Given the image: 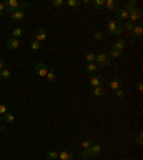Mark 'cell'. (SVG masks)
Here are the masks:
<instances>
[{"label":"cell","mask_w":143,"mask_h":160,"mask_svg":"<svg viewBox=\"0 0 143 160\" xmlns=\"http://www.w3.org/2000/svg\"><path fill=\"white\" fill-rule=\"evenodd\" d=\"M3 3L6 4V12H10V13H13L14 10L24 9V7L30 6L29 3H26V2H17V0H6Z\"/></svg>","instance_id":"1"},{"label":"cell","mask_w":143,"mask_h":160,"mask_svg":"<svg viewBox=\"0 0 143 160\" xmlns=\"http://www.w3.org/2000/svg\"><path fill=\"white\" fill-rule=\"evenodd\" d=\"M107 30H109L110 34L113 36H119V34L123 33V24H119L116 20H109L107 22Z\"/></svg>","instance_id":"2"},{"label":"cell","mask_w":143,"mask_h":160,"mask_svg":"<svg viewBox=\"0 0 143 160\" xmlns=\"http://www.w3.org/2000/svg\"><path fill=\"white\" fill-rule=\"evenodd\" d=\"M110 57L107 56V53H100L96 56V59H94V63H96L97 67H106L110 64Z\"/></svg>","instance_id":"3"},{"label":"cell","mask_w":143,"mask_h":160,"mask_svg":"<svg viewBox=\"0 0 143 160\" xmlns=\"http://www.w3.org/2000/svg\"><path fill=\"white\" fill-rule=\"evenodd\" d=\"M47 66L43 63V62H39V63L34 66V72H36V74L37 76H40V77H46V74H47Z\"/></svg>","instance_id":"4"},{"label":"cell","mask_w":143,"mask_h":160,"mask_svg":"<svg viewBox=\"0 0 143 160\" xmlns=\"http://www.w3.org/2000/svg\"><path fill=\"white\" fill-rule=\"evenodd\" d=\"M130 33H132V34H130V39L133 40V42H135V40H139L140 37H142V33H143V26H142L140 23L136 24V26L133 27V30H132Z\"/></svg>","instance_id":"5"},{"label":"cell","mask_w":143,"mask_h":160,"mask_svg":"<svg viewBox=\"0 0 143 160\" xmlns=\"http://www.w3.org/2000/svg\"><path fill=\"white\" fill-rule=\"evenodd\" d=\"M115 14H116V22H123V20L129 19V12L126 9H116L115 10Z\"/></svg>","instance_id":"6"},{"label":"cell","mask_w":143,"mask_h":160,"mask_svg":"<svg viewBox=\"0 0 143 160\" xmlns=\"http://www.w3.org/2000/svg\"><path fill=\"white\" fill-rule=\"evenodd\" d=\"M23 17H26V10H23V9L14 10L13 13H10V19L13 20V22H17V20H22Z\"/></svg>","instance_id":"7"},{"label":"cell","mask_w":143,"mask_h":160,"mask_svg":"<svg viewBox=\"0 0 143 160\" xmlns=\"http://www.w3.org/2000/svg\"><path fill=\"white\" fill-rule=\"evenodd\" d=\"M47 37V33H46V30L43 29V27H39L36 32V34H34V40H37V42H44Z\"/></svg>","instance_id":"8"},{"label":"cell","mask_w":143,"mask_h":160,"mask_svg":"<svg viewBox=\"0 0 143 160\" xmlns=\"http://www.w3.org/2000/svg\"><path fill=\"white\" fill-rule=\"evenodd\" d=\"M142 19V12H140L139 9H135L132 10V12H129V20L130 22H137V20Z\"/></svg>","instance_id":"9"},{"label":"cell","mask_w":143,"mask_h":160,"mask_svg":"<svg viewBox=\"0 0 143 160\" xmlns=\"http://www.w3.org/2000/svg\"><path fill=\"white\" fill-rule=\"evenodd\" d=\"M6 47L9 50H16V49H19L20 47V42H19V39H9L6 42Z\"/></svg>","instance_id":"10"},{"label":"cell","mask_w":143,"mask_h":160,"mask_svg":"<svg viewBox=\"0 0 143 160\" xmlns=\"http://www.w3.org/2000/svg\"><path fill=\"white\" fill-rule=\"evenodd\" d=\"M102 83H103V79L100 76H92L89 79V84L93 87H100L102 86Z\"/></svg>","instance_id":"11"},{"label":"cell","mask_w":143,"mask_h":160,"mask_svg":"<svg viewBox=\"0 0 143 160\" xmlns=\"http://www.w3.org/2000/svg\"><path fill=\"white\" fill-rule=\"evenodd\" d=\"M59 160H72L73 159V153L72 152H67V150H62V152H59V157H57Z\"/></svg>","instance_id":"12"},{"label":"cell","mask_w":143,"mask_h":160,"mask_svg":"<svg viewBox=\"0 0 143 160\" xmlns=\"http://www.w3.org/2000/svg\"><path fill=\"white\" fill-rule=\"evenodd\" d=\"M126 47V42L122 39L116 40L113 44H112V49H116V50H120V52H123V49Z\"/></svg>","instance_id":"13"},{"label":"cell","mask_w":143,"mask_h":160,"mask_svg":"<svg viewBox=\"0 0 143 160\" xmlns=\"http://www.w3.org/2000/svg\"><path fill=\"white\" fill-rule=\"evenodd\" d=\"M120 86H122V80L119 79V77H113V79L110 80V87H112V90H119Z\"/></svg>","instance_id":"14"},{"label":"cell","mask_w":143,"mask_h":160,"mask_svg":"<svg viewBox=\"0 0 143 160\" xmlns=\"http://www.w3.org/2000/svg\"><path fill=\"white\" fill-rule=\"evenodd\" d=\"M90 152H92L93 157H97L102 153V146H100V144H92V146H90Z\"/></svg>","instance_id":"15"},{"label":"cell","mask_w":143,"mask_h":160,"mask_svg":"<svg viewBox=\"0 0 143 160\" xmlns=\"http://www.w3.org/2000/svg\"><path fill=\"white\" fill-rule=\"evenodd\" d=\"M12 39H19V37H22L24 34V32H23V29H20V27H16V29H13L12 30Z\"/></svg>","instance_id":"16"},{"label":"cell","mask_w":143,"mask_h":160,"mask_svg":"<svg viewBox=\"0 0 143 160\" xmlns=\"http://www.w3.org/2000/svg\"><path fill=\"white\" fill-rule=\"evenodd\" d=\"M107 56H109L110 59H119V57H122V52H120V50H116V49H110Z\"/></svg>","instance_id":"17"},{"label":"cell","mask_w":143,"mask_h":160,"mask_svg":"<svg viewBox=\"0 0 143 160\" xmlns=\"http://www.w3.org/2000/svg\"><path fill=\"white\" fill-rule=\"evenodd\" d=\"M2 117H3L4 123H13V122H14V114L10 113V112H6V113H4Z\"/></svg>","instance_id":"18"},{"label":"cell","mask_w":143,"mask_h":160,"mask_svg":"<svg viewBox=\"0 0 143 160\" xmlns=\"http://www.w3.org/2000/svg\"><path fill=\"white\" fill-rule=\"evenodd\" d=\"M10 76H12V73H10L9 69H3L2 72H0V79L2 80H9Z\"/></svg>","instance_id":"19"},{"label":"cell","mask_w":143,"mask_h":160,"mask_svg":"<svg viewBox=\"0 0 143 160\" xmlns=\"http://www.w3.org/2000/svg\"><path fill=\"white\" fill-rule=\"evenodd\" d=\"M46 157L49 160H57V157H59V153H57L56 150H49L46 153Z\"/></svg>","instance_id":"20"},{"label":"cell","mask_w":143,"mask_h":160,"mask_svg":"<svg viewBox=\"0 0 143 160\" xmlns=\"http://www.w3.org/2000/svg\"><path fill=\"white\" fill-rule=\"evenodd\" d=\"M97 69H99V67L96 66V63H87V66H86V72L90 74H93Z\"/></svg>","instance_id":"21"},{"label":"cell","mask_w":143,"mask_h":160,"mask_svg":"<svg viewBox=\"0 0 143 160\" xmlns=\"http://www.w3.org/2000/svg\"><path fill=\"white\" fill-rule=\"evenodd\" d=\"M47 80H49L50 83H54V80H56V73H54V70H47V74H46Z\"/></svg>","instance_id":"22"},{"label":"cell","mask_w":143,"mask_h":160,"mask_svg":"<svg viewBox=\"0 0 143 160\" xmlns=\"http://www.w3.org/2000/svg\"><path fill=\"white\" fill-rule=\"evenodd\" d=\"M137 3H136V0H130L129 3L126 4V7H125V9L127 10V12H132V10H135V9H137Z\"/></svg>","instance_id":"23"},{"label":"cell","mask_w":143,"mask_h":160,"mask_svg":"<svg viewBox=\"0 0 143 160\" xmlns=\"http://www.w3.org/2000/svg\"><path fill=\"white\" fill-rule=\"evenodd\" d=\"M105 6L113 12V10H116V2L115 0H107V2H105Z\"/></svg>","instance_id":"24"},{"label":"cell","mask_w":143,"mask_h":160,"mask_svg":"<svg viewBox=\"0 0 143 160\" xmlns=\"http://www.w3.org/2000/svg\"><path fill=\"white\" fill-rule=\"evenodd\" d=\"M93 6H94V9L99 12L102 7H105V0H94V2H93Z\"/></svg>","instance_id":"25"},{"label":"cell","mask_w":143,"mask_h":160,"mask_svg":"<svg viewBox=\"0 0 143 160\" xmlns=\"http://www.w3.org/2000/svg\"><path fill=\"white\" fill-rule=\"evenodd\" d=\"M93 94L94 96H97V97H103L105 96V90L102 89V87H94Z\"/></svg>","instance_id":"26"},{"label":"cell","mask_w":143,"mask_h":160,"mask_svg":"<svg viewBox=\"0 0 143 160\" xmlns=\"http://www.w3.org/2000/svg\"><path fill=\"white\" fill-rule=\"evenodd\" d=\"M30 49L33 50V52H39L40 50V43L37 42V40H33V42L30 43Z\"/></svg>","instance_id":"27"},{"label":"cell","mask_w":143,"mask_h":160,"mask_svg":"<svg viewBox=\"0 0 143 160\" xmlns=\"http://www.w3.org/2000/svg\"><path fill=\"white\" fill-rule=\"evenodd\" d=\"M133 27H135V23H133V22H130V20H127L126 23L123 24V29L125 30H129V32H132V30H133Z\"/></svg>","instance_id":"28"},{"label":"cell","mask_w":143,"mask_h":160,"mask_svg":"<svg viewBox=\"0 0 143 160\" xmlns=\"http://www.w3.org/2000/svg\"><path fill=\"white\" fill-rule=\"evenodd\" d=\"M66 3H67V6H70V7H76L80 4V2L79 0H67Z\"/></svg>","instance_id":"29"},{"label":"cell","mask_w":143,"mask_h":160,"mask_svg":"<svg viewBox=\"0 0 143 160\" xmlns=\"http://www.w3.org/2000/svg\"><path fill=\"white\" fill-rule=\"evenodd\" d=\"M94 59H96V54H93V53H89L86 56V60H87V63H93L94 62Z\"/></svg>","instance_id":"30"},{"label":"cell","mask_w":143,"mask_h":160,"mask_svg":"<svg viewBox=\"0 0 143 160\" xmlns=\"http://www.w3.org/2000/svg\"><path fill=\"white\" fill-rule=\"evenodd\" d=\"M92 142L90 140H84L83 143H82V147H83V150H86V149H90V146H92Z\"/></svg>","instance_id":"31"},{"label":"cell","mask_w":143,"mask_h":160,"mask_svg":"<svg viewBox=\"0 0 143 160\" xmlns=\"http://www.w3.org/2000/svg\"><path fill=\"white\" fill-rule=\"evenodd\" d=\"M52 4H53V6H63L64 2L63 0H52Z\"/></svg>","instance_id":"32"},{"label":"cell","mask_w":143,"mask_h":160,"mask_svg":"<svg viewBox=\"0 0 143 160\" xmlns=\"http://www.w3.org/2000/svg\"><path fill=\"white\" fill-rule=\"evenodd\" d=\"M4 67H6V60H4L3 57L0 56V72H2V70H3Z\"/></svg>","instance_id":"33"},{"label":"cell","mask_w":143,"mask_h":160,"mask_svg":"<svg viewBox=\"0 0 143 160\" xmlns=\"http://www.w3.org/2000/svg\"><path fill=\"white\" fill-rule=\"evenodd\" d=\"M116 96L119 97V99H123L125 97V92L122 89H119V90H116Z\"/></svg>","instance_id":"34"},{"label":"cell","mask_w":143,"mask_h":160,"mask_svg":"<svg viewBox=\"0 0 143 160\" xmlns=\"http://www.w3.org/2000/svg\"><path fill=\"white\" fill-rule=\"evenodd\" d=\"M6 112H7V107L4 106V104H2V103H0V114L3 116V114L6 113Z\"/></svg>","instance_id":"35"},{"label":"cell","mask_w":143,"mask_h":160,"mask_svg":"<svg viewBox=\"0 0 143 160\" xmlns=\"http://www.w3.org/2000/svg\"><path fill=\"white\" fill-rule=\"evenodd\" d=\"M142 137H143V134H142V133H139V134L136 136V143L139 144V146H142Z\"/></svg>","instance_id":"36"},{"label":"cell","mask_w":143,"mask_h":160,"mask_svg":"<svg viewBox=\"0 0 143 160\" xmlns=\"http://www.w3.org/2000/svg\"><path fill=\"white\" fill-rule=\"evenodd\" d=\"M3 12H6V4L0 3V16H3Z\"/></svg>","instance_id":"37"},{"label":"cell","mask_w":143,"mask_h":160,"mask_svg":"<svg viewBox=\"0 0 143 160\" xmlns=\"http://www.w3.org/2000/svg\"><path fill=\"white\" fill-rule=\"evenodd\" d=\"M94 40H102V39H103V34H102V33H94Z\"/></svg>","instance_id":"38"},{"label":"cell","mask_w":143,"mask_h":160,"mask_svg":"<svg viewBox=\"0 0 143 160\" xmlns=\"http://www.w3.org/2000/svg\"><path fill=\"white\" fill-rule=\"evenodd\" d=\"M137 89H139V92H142V90H143V83H142V82H139V83H137Z\"/></svg>","instance_id":"39"},{"label":"cell","mask_w":143,"mask_h":160,"mask_svg":"<svg viewBox=\"0 0 143 160\" xmlns=\"http://www.w3.org/2000/svg\"><path fill=\"white\" fill-rule=\"evenodd\" d=\"M6 130V126H3V124H0V132H4Z\"/></svg>","instance_id":"40"},{"label":"cell","mask_w":143,"mask_h":160,"mask_svg":"<svg viewBox=\"0 0 143 160\" xmlns=\"http://www.w3.org/2000/svg\"><path fill=\"white\" fill-rule=\"evenodd\" d=\"M3 123V117H2V114H0V124Z\"/></svg>","instance_id":"41"},{"label":"cell","mask_w":143,"mask_h":160,"mask_svg":"<svg viewBox=\"0 0 143 160\" xmlns=\"http://www.w3.org/2000/svg\"><path fill=\"white\" fill-rule=\"evenodd\" d=\"M0 94H2V92H0Z\"/></svg>","instance_id":"42"}]
</instances>
